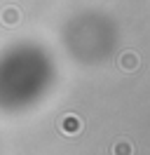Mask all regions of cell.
<instances>
[{
	"label": "cell",
	"instance_id": "2",
	"mask_svg": "<svg viewBox=\"0 0 150 155\" xmlns=\"http://www.w3.org/2000/svg\"><path fill=\"white\" fill-rule=\"evenodd\" d=\"M136 66V57L134 54H124V68H134Z\"/></svg>",
	"mask_w": 150,
	"mask_h": 155
},
{
	"label": "cell",
	"instance_id": "1",
	"mask_svg": "<svg viewBox=\"0 0 150 155\" xmlns=\"http://www.w3.org/2000/svg\"><path fill=\"white\" fill-rule=\"evenodd\" d=\"M77 129H80V120H77V117H66L64 120V132L66 134H75Z\"/></svg>",
	"mask_w": 150,
	"mask_h": 155
},
{
	"label": "cell",
	"instance_id": "3",
	"mask_svg": "<svg viewBox=\"0 0 150 155\" xmlns=\"http://www.w3.org/2000/svg\"><path fill=\"white\" fill-rule=\"evenodd\" d=\"M14 17H17V12H14V10H7V12H5V21H7V24H14V21H17Z\"/></svg>",
	"mask_w": 150,
	"mask_h": 155
}]
</instances>
